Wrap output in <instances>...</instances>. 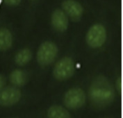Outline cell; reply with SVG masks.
<instances>
[{
	"instance_id": "2",
	"label": "cell",
	"mask_w": 123,
	"mask_h": 118,
	"mask_svg": "<svg viewBox=\"0 0 123 118\" xmlns=\"http://www.w3.org/2000/svg\"><path fill=\"white\" fill-rule=\"evenodd\" d=\"M58 47L51 41H45L39 47L37 52V60L41 66L51 65L58 55Z\"/></svg>"
},
{
	"instance_id": "14",
	"label": "cell",
	"mask_w": 123,
	"mask_h": 118,
	"mask_svg": "<svg viewBox=\"0 0 123 118\" xmlns=\"http://www.w3.org/2000/svg\"><path fill=\"white\" fill-rule=\"evenodd\" d=\"M7 5L9 6H18L19 4V3L21 2L22 0H3Z\"/></svg>"
},
{
	"instance_id": "8",
	"label": "cell",
	"mask_w": 123,
	"mask_h": 118,
	"mask_svg": "<svg viewBox=\"0 0 123 118\" xmlns=\"http://www.w3.org/2000/svg\"><path fill=\"white\" fill-rule=\"evenodd\" d=\"M51 22L53 28L59 32L65 31L68 26V16L61 9L54 11L51 17Z\"/></svg>"
},
{
	"instance_id": "1",
	"label": "cell",
	"mask_w": 123,
	"mask_h": 118,
	"mask_svg": "<svg viewBox=\"0 0 123 118\" xmlns=\"http://www.w3.org/2000/svg\"><path fill=\"white\" fill-rule=\"evenodd\" d=\"M88 95L93 107L101 110L113 102L116 93L110 81L103 75H99L92 80Z\"/></svg>"
},
{
	"instance_id": "6",
	"label": "cell",
	"mask_w": 123,
	"mask_h": 118,
	"mask_svg": "<svg viewBox=\"0 0 123 118\" xmlns=\"http://www.w3.org/2000/svg\"><path fill=\"white\" fill-rule=\"evenodd\" d=\"M21 91L17 87H6L0 90V106H11L16 104L21 98Z\"/></svg>"
},
{
	"instance_id": "10",
	"label": "cell",
	"mask_w": 123,
	"mask_h": 118,
	"mask_svg": "<svg viewBox=\"0 0 123 118\" xmlns=\"http://www.w3.org/2000/svg\"><path fill=\"white\" fill-rule=\"evenodd\" d=\"M10 81L15 87L24 86L27 82L26 73L20 70H15L10 74Z\"/></svg>"
},
{
	"instance_id": "3",
	"label": "cell",
	"mask_w": 123,
	"mask_h": 118,
	"mask_svg": "<svg viewBox=\"0 0 123 118\" xmlns=\"http://www.w3.org/2000/svg\"><path fill=\"white\" fill-rule=\"evenodd\" d=\"M75 70L73 60L70 57H64L56 63L53 70L54 78L58 81H65L71 78Z\"/></svg>"
},
{
	"instance_id": "13",
	"label": "cell",
	"mask_w": 123,
	"mask_h": 118,
	"mask_svg": "<svg viewBox=\"0 0 123 118\" xmlns=\"http://www.w3.org/2000/svg\"><path fill=\"white\" fill-rule=\"evenodd\" d=\"M116 89L118 93L120 94H122V78H121V77H119L117 79L116 82Z\"/></svg>"
},
{
	"instance_id": "9",
	"label": "cell",
	"mask_w": 123,
	"mask_h": 118,
	"mask_svg": "<svg viewBox=\"0 0 123 118\" xmlns=\"http://www.w3.org/2000/svg\"><path fill=\"white\" fill-rule=\"evenodd\" d=\"M13 45V35L11 31L6 28L0 29V51L8 50Z\"/></svg>"
},
{
	"instance_id": "4",
	"label": "cell",
	"mask_w": 123,
	"mask_h": 118,
	"mask_svg": "<svg viewBox=\"0 0 123 118\" xmlns=\"http://www.w3.org/2000/svg\"><path fill=\"white\" fill-rule=\"evenodd\" d=\"M86 100V94L81 88H72L68 90L65 94L63 102L68 108L76 110L84 105Z\"/></svg>"
},
{
	"instance_id": "5",
	"label": "cell",
	"mask_w": 123,
	"mask_h": 118,
	"mask_svg": "<svg viewBox=\"0 0 123 118\" xmlns=\"http://www.w3.org/2000/svg\"><path fill=\"white\" fill-rule=\"evenodd\" d=\"M106 39V31L101 24H95L91 26L86 33V40L92 48L102 47Z\"/></svg>"
},
{
	"instance_id": "15",
	"label": "cell",
	"mask_w": 123,
	"mask_h": 118,
	"mask_svg": "<svg viewBox=\"0 0 123 118\" xmlns=\"http://www.w3.org/2000/svg\"><path fill=\"white\" fill-rule=\"evenodd\" d=\"M5 84H6V79L3 75L0 74V90L4 87Z\"/></svg>"
},
{
	"instance_id": "7",
	"label": "cell",
	"mask_w": 123,
	"mask_h": 118,
	"mask_svg": "<svg viewBox=\"0 0 123 118\" xmlns=\"http://www.w3.org/2000/svg\"><path fill=\"white\" fill-rule=\"evenodd\" d=\"M62 8L65 15L74 21L79 20L84 13L82 6L74 0H65L62 3Z\"/></svg>"
},
{
	"instance_id": "11",
	"label": "cell",
	"mask_w": 123,
	"mask_h": 118,
	"mask_svg": "<svg viewBox=\"0 0 123 118\" xmlns=\"http://www.w3.org/2000/svg\"><path fill=\"white\" fill-rule=\"evenodd\" d=\"M47 118H71L70 112L58 105L52 106L47 111Z\"/></svg>"
},
{
	"instance_id": "12",
	"label": "cell",
	"mask_w": 123,
	"mask_h": 118,
	"mask_svg": "<svg viewBox=\"0 0 123 118\" xmlns=\"http://www.w3.org/2000/svg\"><path fill=\"white\" fill-rule=\"evenodd\" d=\"M32 58V53L30 49L25 48L18 51L15 56V62L19 66H24L29 63Z\"/></svg>"
}]
</instances>
